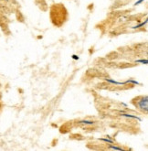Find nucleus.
Here are the masks:
<instances>
[{"label": "nucleus", "instance_id": "f257e3e1", "mask_svg": "<svg viewBox=\"0 0 148 151\" xmlns=\"http://www.w3.org/2000/svg\"><path fill=\"white\" fill-rule=\"evenodd\" d=\"M147 96L144 97H141L140 100L137 102V107L142 110L143 112H146L147 111Z\"/></svg>", "mask_w": 148, "mask_h": 151}, {"label": "nucleus", "instance_id": "f03ea898", "mask_svg": "<svg viewBox=\"0 0 148 151\" xmlns=\"http://www.w3.org/2000/svg\"><path fill=\"white\" fill-rule=\"evenodd\" d=\"M78 124H80V125H85V126H92L94 124V122L91 120H81V121H78Z\"/></svg>", "mask_w": 148, "mask_h": 151}, {"label": "nucleus", "instance_id": "7ed1b4c3", "mask_svg": "<svg viewBox=\"0 0 148 151\" xmlns=\"http://www.w3.org/2000/svg\"><path fill=\"white\" fill-rule=\"evenodd\" d=\"M121 116H124V117H128V118H134V119H138V120H141V118H139L135 115L133 114H121Z\"/></svg>", "mask_w": 148, "mask_h": 151}, {"label": "nucleus", "instance_id": "20e7f679", "mask_svg": "<svg viewBox=\"0 0 148 151\" xmlns=\"http://www.w3.org/2000/svg\"><path fill=\"white\" fill-rule=\"evenodd\" d=\"M100 140L103 141V142H106V143H109V144H112L114 142L112 139H108V138H100Z\"/></svg>", "mask_w": 148, "mask_h": 151}, {"label": "nucleus", "instance_id": "39448f33", "mask_svg": "<svg viewBox=\"0 0 148 151\" xmlns=\"http://www.w3.org/2000/svg\"><path fill=\"white\" fill-rule=\"evenodd\" d=\"M135 63H144V64H147V60H136Z\"/></svg>", "mask_w": 148, "mask_h": 151}, {"label": "nucleus", "instance_id": "423d86ee", "mask_svg": "<svg viewBox=\"0 0 148 151\" xmlns=\"http://www.w3.org/2000/svg\"><path fill=\"white\" fill-rule=\"evenodd\" d=\"M110 148L111 149H114V150H122V149H123V148H122V147H114V146H110Z\"/></svg>", "mask_w": 148, "mask_h": 151}, {"label": "nucleus", "instance_id": "0eeeda50", "mask_svg": "<svg viewBox=\"0 0 148 151\" xmlns=\"http://www.w3.org/2000/svg\"><path fill=\"white\" fill-rule=\"evenodd\" d=\"M72 59H73V60H79V56H77V55H73V56H72Z\"/></svg>", "mask_w": 148, "mask_h": 151}]
</instances>
